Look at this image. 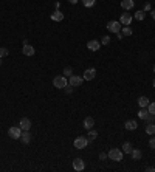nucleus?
Here are the masks:
<instances>
[{"mask_svg": "<svg viewBox=\"0 0 155 172\" xmlns=\"http://www.w3.org/2000/svg\"><path fill=\"white\" fill-rule=\"evenodd\" d=\"M144 17H146V12H144V11H137V12H135V19H137V20H143Z\"/></svg>", "mask_w": 155, "mask_h": 172, "instance_id": "obj_24", "label": "nucleus"}, {"mask_svg": "<svg viewBox=\"0 0 155 172\" xmlns=\"http://www.w3.org/2000/svg\"><path fill=\"white\" fill-rule=\"evenodd\" d=\"M124 126H126V129H127V130H135V129L138 127V123H137L135 120H129V121H126V124H124Z\"/></svg>", "mask_w": 155, "mask_h": 172, "instance_id": "obj_17", "label": "nucleus"}, {"mask_svg": "<svg viewBox=\"0 0 155 172\" xmlns=\"http://www.w3.org/2000/svg\"><path fill=\"white\" fill-rule=\"evenodd\" d=\"M51 20H53V22H61V20H64V12H61L59 9L54 11L53 14H51Z\"/></svg>", "mask_w": 155, "mask_h": 172, "instance_id": "obj_13", "label": "nucleus"}, {"mask_svg": "<svg viewBox=\"0 0 155 172\" xmlns=\"http://www.w3.org/2000/svg\"><path fill=\"white\" fill-rule=\"evenodd\" d=\"M147 110H149V113H150V115H155V102H149Z\"/></svg>", "mask_w": 155, "mask_h": 172, "instance_id": "obj_27", "label": "nucleus"}, {"mask_svg": "<svg viewBox=\"0 0 155 172\" xmlns=\"http://www.w3.org/2000/svg\"><path fill=\"white\" fill-rule=\"evenodd\" d=\"M106 158H107V154H104V152H101L99 154V160L102 161V160H106Z\"/></svg>", "mask_w": 155, "mask_h": 172, "instance_id": "obj_32", "label": "nucleus"}, {"mask_svg": "<svg viewBox=\"0 0 155 172\" xmlns=\"http://www.w3.org/2000/svg\"><path fill=\"white\" fill-rule=\"evenodd\" d=\"M130 155H132V158H134V160H140V158L143 157V154H141V150H140V149H132Z\"/></svg>", "mask_w": 155, "mask_h": 172, "instance_id": "obj_20", "label": "nucleus"}, {"mask_svg": "<svg viewBox=\"0 0 155 172\" xmlns=\"http://www.w3.org/2000/svg\"><path fill=\"white\" fill-rule=\"evenodd\" d=\"M22 53H23V55L25 56H33L34 55V48L31 47V45H23V50H22Z\"/></svg>", "mask_w": 155, "mask_h": 172, "instance_id": "obj_15", "label": "nucleus"}, {"mask_svg": "<svg viewBox=\"0 0 155 172\" xmlns=\"http://www.w3.org/2000/svg\"><path fill=\"white\" fill-rule=\"evenodd\" d=\"M23 144H28L30 141H31V135H30V130H22V135H20V138H19Z\"/></svg>", "mask_w": 155, "mask_h": 172, "instance_id": "obj_12", "label": "nucleus"}, {"mask_svg": "<svg viewBox=\"0 0 155 172\" xmlns=\"http://www.w3.org/2000/svg\"><path fill=\"white\" fill-rule=\"evenodd\" d=\"M121 33H123V36H132V28L130 26H124V28H121Z\"/></svg>", "mask_w": 155, "mask_h": 172, "instance_id": "obj_22", "label": "nucleus"}, {"mask_svg": "<svg viewBox=\"0 0 155 172\" xmlns=\"http://www.w3.org/2000/svg\"><path fill=\"white\" fill-rule=\"evenodd\" d=\"M95 2H96V0H82V3H84V6H87V8H90V6H93V5H95Z\"/></svg>", "mask_w": 155, "mask_h": 172, "instance_id": "obj_28", "label": "nucleus"}, {"mask_svg": "<svg viewBox=\"0 0 155 172\" xmlns=\"http://www.w3.org/2000/svg\"><path fill=\"white\" fill-rule=\"evenodd\" d=\"M153 87H155V79H153Z\"/></svg>", "mask_w": 155, "mask_h": 172, "instance_id": "obj_37", "label": "nucleus"}, {"mask_svg": "<svg viewBox=\"0 0 155 172\" xmlns=\"http://www.w3.org/2000/svg\"><path fill=\"white\" fill-rule=\"evenodd\" d=\"M109 44H110V37L104 36V37H102V45H109Z\"/></svg>", "mask_w": 155, "mask_h": 172, "instance_id": "obj_30", "label": "nucleus"}, {"mask_svg": "<svg viewBox=\"0 0 155 172\" xmlns=\"http://www.w3.org/2000/svg\"><path fill=\"white\" fill-rule=\"evenodd\" d=\"M134 0H123L121 2V8L123 9H126V11H129V9H132L134 8Z\"/></svg>", "mask_w": 155, "mask_h": 172, "instance_id": "obj_14", "label": "nucleus"}, {"mask_svg": "<svg viewBox=\"0 0 155 172\" xmlns=\"http://www.w3.org/2000/svg\"><path fill=\"white\" fill-rule=\"evenodd\" d=\"M107 30L110 33H120L121 31V23L120 22H116V20H110L107 23Z\"/></svg>", "mask_w": 155, "mask_h": 172, "instance_id": "obj_4", "label": "nucleus"}, {"mask_svg": "<svg viewBox=\"0 0 155 172\" xmlns=\"http://www.w3.org/2000/svg\"><path fill=\"white\" fill-rule=\"evenodd\" d=\"M8 135H9V138H12V140H17V138H20V135H22V129H20L19 126H12V127L8 129Z\"/></svg>", "mask_w": 155, "mask_h": 172, "instance_id": "obj_3", "label": "nucleus"}, {"mask_svg": "<svg viewBox=\"0 0 155 172\" xmlns=\"http://www.w3.org/2000/svg\"><path fill=\"white\" fill-rule=\"evenodd\" d=\"M95 76H96V70L95 68H87L85 71H84V81H92V79H95Z\"/></svg>", "mask_w": 155, "mask_h": 172, "instance_id": "obj_7", "label": "nucleus"}, {"mask_svg": "<svg viewBox=\"0 0 155 172\" xmlns=\"http://www.w3.org/2000/svg\"><path fill=\"white\" fill-rule=\"evenodd\" d=\"M65 90H67V93H71V91H73V88H71V85H70V87L67 85V88H65Z\"/></svg>", "mask_w": 155, "mask_h": 172, "instance_id": "obj_33", "label": "nucleus"}, {"mask_svg": "<svg viewBox=\"0 0 155 172\" xmlns=\"http://www.w3.org/2000/svg\"><path fill=\"white\" fill-rule=\"evenodd\" d=\"M153 73H155V67H153Z\"/></svg>", "mask_w": 155, "mask_h": 172, "instance_id": "obj_38", "label": "nucleus"}, {"mask_svg": "<svg viewBox=\"0 0 155 172\" xmlns=\"http://www.w3.org/2000/svg\"><path fill=\"white\" fill-rule=\"evenodd\" d=\"M73 169H74V170H84V169H85V164H84V161L81 160V158H76V160H73Z\"/></svg>", "mask_w": 155, "mask_h": 172, "instance_id": "obj_10", "label": "nucleus"}, {"mask_svg": "<svg viewBox=\"0 0 155 172\" xmlns=\"http://www.w3.org/2000/svg\"><path fill=\"white\" fill-rule=\"evenodd\" d=\"M82 81H84V78L76 76V74H71L70 79H68V85H71V87H79V85L82 84Z\"/></svg>", "mask_w": 155, "mask_h": 172, "instance_id": "obj_6", "label": "nucleus"}, {"mask_svg": "<svg viewBox=\"0 0 155 172\" xmlns=\"http://www.w3.org/2000/svg\"><path fill=\"white\" fill-rule=\"evenodd\" d=\"M87 48H88L90 51H98V50L101 48V42H99V41H88V42H87Z\"/></svg>", "mask_w": 155, "mask_h": 172, "instance_id": "obj_8", "label": "nucleus"}, {"mask_svg": "<svg viewBox=\"0 0 155 172\" xmlns=\"http://www.w3.org/2000/svg\"><path fill=\"white\" fill-rule=\"evenodd\" d=\"M149 146H150V149H155V137H153V138H150V141H149Z\"/></svg>", "mask_w": 155, "mask_h": 172, "instance_id": "obj_31", "label": "nucleus"}, {"mask_svg": "<svg viewBox=\"0 0 155 172\" xmlns=\"http://www.w3.org/2000/svg\"><path fill=\"white\" fill-rule=\"evenodd\" d=\"M146 170H149V172H153V170H155V169H153V167H150V166H149V167H146Z\"/></svg>", "mask_w": 155, "mask_h": 172, "instance_id": "obj_34", "label": "nucleus"}, {"mask_svg": "<svg viewBox=\"0 0 155 172\" xmlns=\"http://www.w3.org/2000/svg\"><path fill=\"white\" fill-rule=\"evenodd\" d=\"M73 144H74L76 149H84L87 144H88V138H85V137H78Z\"/></svg>", "mask_w": 155, "mask_h": 172, "instance_id": "obj_5", "label": "nucleus"}, {"mask_svg": "<svg viewBox=\"0 0 155 172\" xmlns=\"http://www.w3.org/2000/svg\"><path fill=\"white\" fill-rule=\"evenodd\" d=\"M8 53H9V51H8V50H6L5 47H0V59L6 58V56H8Z\"/></svg>", "mask_w": 155, "mask_h": 172, "instance_id": "obj_26", "label": "nucleus"}, {"mask_svg": "<svg viewBox=\"0 0 155 172\" xmlns=\"http://www.w3.org/2000/svg\"><path fill=\"white\" fill-rule=\"evenodd\" d=\"M68 2H70L71 5H74V3H78V0H68Z\"/></svg>", "mask_w": 155, "mask_h": 172, "instance_id": "obj_35", "label": "nucleus"}, {"mask_svg": "<svg viewBox=\"0 0 155 172\" xmlns=\"http://www.w3.org/2000/svg\"><path fill=\"white\" fill-rule=\"evenodd\" d=\"M71 73H73L71 67H65V68H64V74H65V76H71Z\"/></svg>", "mask_w": 155, "mask_h": 172, "instance_id": "obj_29", "label": "nucleus"}, {"mask_svg": "<svg viewBox=\"0 0 155 172\" xmlns=\"http://www.w3.org/2000/svg\"><path fill=\"white\" fill-rule=\"evenodd\" d=\"M53 85L56 88H65L68 85V81H67V78L65 76H56L53 79Z\"/></svg>", "mask_w": 155, "mask_h": 172, "instance_id": "obj_1", "label": "nucleus"}, {"mask_svg": "<svg viewBox=\"0 0 155 172\" xmlns=\"http://www.w3.org/2000/svg\"><path fill=\"white\" fill-rule=\"evenodd\" d=\"M96 137H98V132H96V130H92V129H90V130H88V135H87L88 141H92V140H95Z\"/></svg>", "mask_w": 155, "mask_h": 172, "instance_id": "obj_23", "label": "nucleus"}, {"mask_svg": "<svg viewBox=\"0 0 155 172\" xmlns=\"http://www.w3.org/2000/svg\"><path fill=\"white\" fill-rule=\"evenodd\" d=\"M19 127H20L22 130H30V129H31V121L28 120V118H22L20 123H19Z\"/></svg>", "mask_w": 155, "mask_h": 172, "instance_id": "obj_9", "label": "nucleus"}, {"mask_svg": "<svg viewBox=\"0 0 155 172\" xmlns=\"http://www.w3.org/2000/svg\"><path fill=\"white\" fill-rule=\"evenodd\" d=\"M150 14H152V19H155V9H152V12H150Z\"/></svg>", "mask_w": 155, "mask_h": 172, "instance_id": "obj_36", "label": "nucleus"}, {"mask_svg": "<svg viewBox=\"0 0 155 172\" xmlns=\"http://www.w3.org/2000/svg\"><path fill=\"white\" fill-rule=\"evenodd\" d=\"M138 104H140V107H147V105H149V99L146 96H140L138 98Z\"/></svg>", "mask_w": 155, "mask_h": 172, "instance_id": "obj_19", "label": "nucleus"}, {"mask_svg": "<svg viewBox=\"0 0 155 172\" xmlns=\"http://www.w3.org/2000/svg\"><path fill=\"white\" fill-rule=\"evenodd\" d=\"M130 22H132V16L129 14V12H124V14L121 16V19H120V23L127 26V25H130Z\"/></svg>", "mask_w": 155, "mask_h": 172, "instance_id": "obj_11", "label": "nucleus"}, {"mask_svg": "<svg viewBox=\"0 0 155 172\" xmlns=\"http://www.w3.org/2000/svg\"><path fill=\"white\" fill-rule=\"evenodd\" d=\"M93 126H95V120H93V118H85V120H84V127L87 129V130H90V129H93Z\"/></svg>", "mask_w": 155, "mask_h": 172, "instance_id": "obj_16", "label": "nucleus"}, {"mask_svg": "<svg viewBox=\"0 0 155 172\" xmlns=\"http://www.w3.org/2000/svg\"><path fill=\"white\" fill-rule=\"evenodd\" d=\"M107 157L110 158L112 161H121L123 160V152L120 149H110L109 154H107Z\"/></svg>", "mask_w": 155, "mask_h": 172, "instance_id": "obj_2", "label": "nucleus"}, {"mask_svg": "<svg viewBox=\"0 0 155 172\" xmlns=\"http://www.w3.org/2000/svg\"><path fill=\"white\" fill-rule=\"evenodd\" d=\"M149 115H150V113H149L147 107H141V109H140V112H138V116L141 118V120H146V118H147Z\"/></svg>", "mask_w": 155, "mask_h": 172, "instance_id": "obj_18", "label": "nucleus"}, {"mask_svg": "<svg viewBox=\"0 0 155 172\" xmlns=\"http://www.w3.org/2000/svg\"><path fill=\"white\" fill-rule=\"evenodd\" d=\"M123 150H124L126 154H130V152H132V144H130V143H124V144H123Z\"/></svg>", "mask_w": 155, "mask_h": 172, "instance_id": "obj_25", "label": "nucleus"}, {"mask_svg": "<svg viewBox=\"0 0 155 172\" xmlns=\"http://www.w3.org/2000/svg\"><path fill=\"white\" fill-rule=\"evenodd\" d=\"M146 132H147L149 135H155V123H147Z\"/></svg>", "mask_w": 155, "mask_h": 172, "instance_id": "obj_21", "label": "nucleus"}]
</instances>
